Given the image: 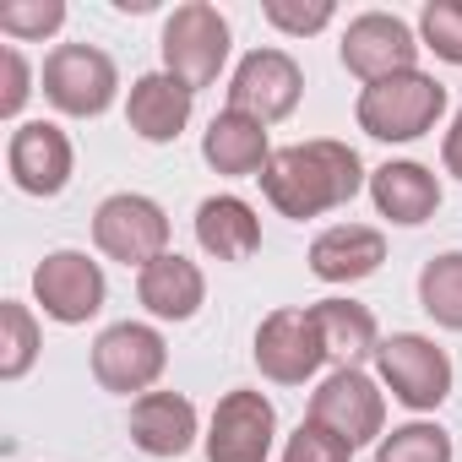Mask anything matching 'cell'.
Instances as JSON below:
<instances>
[{
	"instance_id": "obj_16",
	"label": "cell",
	"mask_w": 462,
	"mask_h": 462,
	"mask_svg": "<svg viewBox=\"0 0 462 462\" xmlns=\"http://www.w3.org/2000/svg\"><path fill=\"white\" fill-rule=\"evenodd\" d=\"M386 262V235L370 223H332L310 240V273L332 289H348V283H365L375 278Z\"/></svg>"
},
{
	"instance_id": "obj_17",
	"label": "cell",
	"mask_w": 462,
	"mask_h": 462,
	"mask_svg": "<svg viewBox=\"0 0 462 462\" xmlns=\"http://www.w3.org/2000/svg\"><path fill=\"white\" fill-rule=\"evenodd\" d=\"M273 152L278 147L267 142V125L251 120V115H240V109H217L207 120V131H201V158L223 180H262V169H267Z\"/></svg>"
},
{
	"instance_id": "obj_22",
	"label": "cell",
	"mask_w": 462,
	"mask_h": 462,
	"mask_svg": "<svg viewBox=\"0 0 462 462\" xmlns=\"http://www.w3.org/2000/svg\"><path fill=\"white\" fill-rule=\"evenodd\" d=\"M310 310H316V327H321V348H327V359H332L337 370H359L365 359H375L381 327H375L370 305L332 294V300H321V305H310Z\"/></svg>"
},
{
	"instance_id": "obj_10",
	"label": "cell",
	"mask_w": 462,
	"mask_h": 462,
	"mask_svg": "<svg viewBox=\"0 0 462 462\" xmlns=\"http://www.w3.org/2000/svg\"><path fill=\"white\" fill-rule=\"evenodd\" d=\"M300 98H305V71H300V60H294L289 50H278V44L251 50V55L235 66V77H228V109H240V115H251V120H262V125L289 120V115L300 109Z\"/></svg>"
},
{
	"instance_id": "obj_21",
	"label": "cell",
	"mask_w": 462,
	"mask_h": 462,
	"mask_svg": "<svg viewBox=\"0 0 462 462\" xmlns=\"http://www.w3.org/2000/svg\"><path fill=\"white\" fill-rule=\"evenodd\" d=\"M136 300L147 305L152 321H190L207 305V273L190 256L169 251V256H158L152 267L136 273Z\"/></svg>"
},
{
	"instance_id": "obj_8",
	"label": "cell",
	"mask_w": 462,
	"mask_h": 462,
	"mask_svg": "<svg viewBox=\"0 0 462 462\" xmlns=\"http://www.w3.org/2000/svg\"><path fill=\"white\" fill-rule=\"evenodd\" d=\"M273 440H278L273 397L256 386H235V392L217 397L207 435H201V451H207V462H267Z\"/></svg>"
},
{
	"instance_id": "obj_7",
	"label": "cell",
	"mask_w": 462,
	"mask_h": 462,
	"mask_svg": "<svg viewBox=\"0 0 462 462\" xmlns=\"http://www.w3.org/2000/svg\"><path fill=\"white\" fill-rule=\"evenodd\" d=\"M163 370H169V343L147 321H115L93 337V381L115 397L136 402V397L158 392Z\"/></svg>"
},
{
	"instance_id": "obj_13",
	"label": "cell",
	"mask_w": 462,
	"mask_h": 462,
	"mask_svg": "<svg viewBox=\"0 0 462 462\" xmlns=\"http://www.w3.org/2000/svg\"><path fill=\"white\" fill-rule=\"evenodd\" d=\"M310 424L332 430L354 451L381 440L386 435V392H381V381L365 375V370H332L310 392Z\"/></svg>"
},
{
	"instance_id": "obj_18",
	"label": "cell",
	"mask_w": 462,
	"mask_h": 462,
	"mask_svg": "<svg viewBox=\"0 0 462 462\" xmlns=\"http://www.w3.org/2000/svg\"><path fill=\"white\" fill-rule=\"evenodd\" d=\"M190 109H196V93L185 82H174L169 71H147L131 82L125 93V125L147 142V147H169L180 142V131L190 125Z\"/></svg>"
},
{
	"instance_id": "obj_9",
	"label": "cell",
	"mask_w": 462,
	"mask_h": 462,
	"mask_svg": "<svg viewBox=\"0 0 462 462\" xmlns=\"http://www.w3.org/2000/svg\"><path fill=\"white\" fill-rule=\"evenodd\" d=\"M251 359H256V370L273 386H305V381H316V370L327 365L316 310L310 305H283V310L262 316L256 343H251Z\"/></svg>"
},
{
	"instance_id": "obj_27",
	"label": "cell",
	"mask_w": 462,
	"mask_h": 462,
	"mask_svg": "<svg viewBox=\"0 0 462 462\" xmlns=\"http://www.w3.org/2000/svg\"><path fill=\"white\" fill-rule=\"evenodd\" d=\"M419 44L435 60L462 66V0H424V12H419Z\"/></svg>"
},
{
	"instance_id": "obj_1",
	"label": "cell",
	"mask_w": 462,
	"mask_h": 462,
	"mask_svg": "<svg viewBox=\"0 0 462 462\" xmlns=\"http://www.w3.org/2000/svg\"><path fill=\"white\" fill-rule=\"evenodd\" d=\"M365 185H370V169L337 136H316V142L278 147L267 158V169H262V196L273 201L278 217H294V223L348 207Z\"/></svg>"
},
{
	"instance_id": "obj_23",
	"label": "cell",
	"mask_w": 462,
	"mask_h": 462,
	"mask_svg": "<svg viewBox=\"0 0 462 462\" xmlns=\"http://www.w3.org/2000/svg\"><path fill=\"white\" fill-rule=\"evenodd\" d=\"M419 305L435 327L462 332V251H440L419 267Z\"/></svg>"
},
{
	"instance_id": "obj_31",
	"label": "cell",
	"mask_w": 462,
	"mask_h": 462,
	"mask_svg": "<svg viewBox=\"0 0 462 462\" xmlns=\"http://www.w3.org/2000/svg\"><path fill=\"white\" fill-rule=\"evenodd\" d=\"M440 163H446V174H451V180H462V109H457V115H451V125H446Z\"/></svg>"
},
{
	"instance_id": "obj_4",
	"label": "cell",
	"mask_w": 462,
	"mask_h": 462,
	"mask_svg": "<svg viewBox=\"0 0 462 462\" xmlns=\"http://www.w3.org/2000/svg\"><path fill=\"white\" fill-rule=\"evenodd\" d=\"M158 50H163V71L174 82H185L190 93H201L228 66V17L217 6H207V0H185V6L169 12Z\"/></svg>"
},
{
	"instance_id": "obj_28",
	"label": "cell",
	"mask_w": 462,
	"mask_h": 462,
	"mask_svg": "<svg viewBox=\"0 0 462 462\" xmlns=\"http://www.w3.org/2000/svg\"><path fill=\"white\" fill-rule=\"evenodd\" d=\"M262 17L278 33H289V39H310V33L332 28L337 6H332V0H262Z\"/></svg>"
},
{
	"instance_id": "obj_15",
	"label": "cell",
	"mask_w": 462,
	"mask_h": 462,
	"mask_svg": "<svg viewBox=\"0 0 462 462\" xmlns=\"http://www.w3.org/2000/svg\"><path fill=\"white\" fill-rule=\"evenodd\" d=\"M201 440V413L185 392H147L131 402V446L169 462Z\"/></svg>"
},
{
	"instance_id": "obj_11",
	"label": "cell",
	"mask_w": 462,
	"mask_h": 462,
	"mask_svg": "<svg viewBox=\"0 0 462 462\" xmlns=\"http://www.w3.org/2000/svg\"><path fill=\"white\" fill-rule=\"evenodd\" d=\"M419 50H424L419 33H413L397 12H359V17L343 28L337 60H343L348 77H359V82L370 88V82L419 71Z\"/></svg>"
},
{
	"instance_id": "obj_26",
	"label": "cell",
	"mask_w": 462,
	"mask_h": 462,
	"mask_svg": "<svg viewBox=\"0 0 462 462\" xmlns=\"http://www.w3.org/2000/svg\"><path fill=\"white\" fill-rule=\"evenodd\" d=\"M66 28V0H0V33L12 44H44Z\"/></svg>"
},
{
	"instance_id": "obj_12",
	"label": "cell",
	"mask_w": 462,
	"mask_h": 462,
	"mask_svg": "<svg viewBox=\"0 0 462 462\" xmlns=\"http://www.w3.org/2000/svg\"><path fill=\"white\" fill-rule=\"evenodd\" d=\"M109 300V278L88 251H50L33 267V305L55 327H88Z\"/></svg>"
},
{
	"instance_id": "obj_25",
	"label": "cell",
	"mask_w": 462,
	"mask_h": 462,
	"mask_svg": "<svg viewBox=\"0 0 462 462\" xmlns=\"http://www.w3.org/2000/svg\"><path fill=\"white\" fill-rule=\"evenodd\" d=\"M451 435L430 419H408L375 440V462H451Z\"/></svg>"
},
{
	"instance_id": "obj_19",
	"label": "cell",
	"mask_w": 462,
	"mask_h": 462,
	"mask_svg": "<svg viewBox=\"0 0 462 462\" xmlns=\"http://www.w3.org/2000/svg\"><path fill=\"white\" fill-rule=\"evenodd\" d=\"M365 190H370L375 212L386 223H397V228H419V223H430L440 212V180L413 158H386L381 169H370Z\"/></svg>"
},
{
	"instance_id": "obj_29",
	"label": "cell",
	"mask_w": 462,
	"mask_h": 462,
	"mask_svg": "<svg viewBox=\"0 0 462 462\" xmlns=\"http://www.w3.org/2000/svg\"><path fill=\"white\" fill-rule=\"evenodd\" d=\"M33 98V66L17 44H0V120H17L23 125V109Z\"/></svg>"
},
{
	"instance_id": "obj_3",
	"label": "cell",
	"mask_w": 462,
	"mask_h": 462,
	"mask_svg": "<svg viewBox=\"0 0 462 462\" xmlns=\"http://www.w3.org/2000/svg\"><path fill=\"white\" fill-rule=\"evenodd\" d=\"M39 82H44L50 109H60L66 120H98L120 98V66L98 44H55L44 55Z\"/></svg>"
},
{
	"instance_id": "obj_24",
	"label": "cell",
	"mask_w": 462,
	"mask_h": 462,
	"mask_svg": "<svg viewBox=\"0 0 462 462\" xmlns=\"http://www.w3.org/2000/svg\"><path fill=\"white\" fill-rule=\"evenodd\" d=\"M39 348H44L39 316L23 300H6L0 305V381H23L39 365Z\"/></svg>"
},
{
	"instance_id": "obj_30",
	"label": "cell",
	"mask_w": 462,
	"mask_h": 462,
	"mask_svg": "<svg viewBox=\"0 0 462 462\" xmlns=\"http://www.w3.org/2000/svg\"><path fill=\"white\" fill-rule=\"evenodd\" d=\"M283 462H354V446L305 419V424L283 440Z\"/></svg>"
},
{
	"instance_id": "obj_5",
	"label": "cell",
	"mask_w": 462,
	"mask_h": 462,
	"mask_svg": "<svg viewBox=\"0 0 462 462\" xmlns=\"http://www.w3.org/2000/svg\"><path fill=\"white\" fill-rule=\"evenodd\" d=\"M93 245L120 267H152L169 256V212L142 190H115L93 207Z\"/></svg>"
},
{
	"instance_id": "obj_14",
	"label": "cell",
	"mask_w": 462,
	"mask_h": 462,
	"mask_svg": "<svg viewBox=\"0 0 462 462\" xmlns=\"http://www.w3.org/2000/svg\"><path fill=\"white\" fill-rule=\"evenodd\" d=\"M6 169H12V185L23 196H60L71 185V169H77V147L71 136L55 125V120H23L6 142Z\"/></svg>"
},
{
	"instance_id": "obj_2",
	"label": "cell",
	"mask_w": 462,
	"mask_h": 462,
	"mask_svg": "<svg viewBox=\"0 0 462 462\" xmlns=\"http://www.w3.org/2000/svg\"><path fill=\"white\" fill-rule=\"evenodd\" d=\"M440 115H446V82H435L430 71H402V77L370 82L354 98L359 131L375 136V142H386V147L430 136L440 125Z\"/></svg>"
},
{
	"instance_id": "obj_6",
	"label": "cell",
	"mask_w": 462,
	"mask_h": 462,
	"mask_svg": "<svg viewBox=\"0 0 462 462\" xmlns=\"http://www.w3.org/2000/svg\"><path fill=\"white\" fill-rule=\"evenodd\" d=\"M375 375H381V386L408 413H435L451 397V354L435 337H424V332H392V337H381Z\"/></svg>"
},
{
	"instance_id": "obj_20",
	"label": "cell",
	"mask_w": 462,
	"mask_h": 462,
	"mask_svg": "<svg viewBox=\"0 0 462 462\" xmlns=\"http://www.w3.org/2000/svg\"><path fill=\"white\" fill-rule=\"evenodd\" d=\"M196 245L212 262H251L262 251V217L245 196L217 190L196 207Z\"/></svg>"
}]
</instances>
